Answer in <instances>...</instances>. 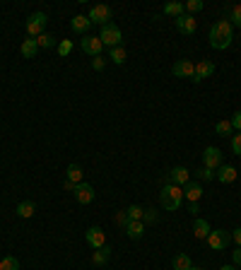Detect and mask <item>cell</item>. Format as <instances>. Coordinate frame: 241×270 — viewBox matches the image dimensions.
<instances>
[{"label": "cell", "instance_id": "cell-38", "mask_svg": "<svg viewBox=\"0 0 241 270\" xmlns=\"http://www.w3.org/2000/svg\"><path fill=\"white\" fill-rule=\"evenodd\" d=\"M229 123H232V128H237V131H241V111H237V114L232 116V121H229Z\"/></svg>", "mask_w": 241, "mask_h": 270}, {"label": "cell", "instance_id": "cell-26", "mask_svg": "<svg viewBox=\"0 0 241 270\" xmlns=\"http://www.w3.org/2000/svg\"><path fill=\"white\" fill-rule=\"evenodd\" d=\"M36 44H39V49H51V46H56V39L51 36V34H39L36 36Z\"/></svg>", "mask_w": 241, "mask_h": 270}, {"label": "cell", "instance_id": "cell-34", "mask_svg": "<svg viewBox=\"0 0 241 270\" xmlns=\"http://www.w3.org/2000/svg\"><path fill=\"white\" fill-rule=\"evenodd\" d=\"M183 7L190 10V12H200V10H203V0H188Z\"/></svg>", "mask_w": 241, "mask_h": 270}, {"label": "cell", "instance_id": "cell-16", "mask_svg": "<svg viewBox=\"0 0 241 270\" xmlns=\"http://www.w3.org/2000/svg\"><path fill=\"white\" fill-rule=\"evenodd\" d=\"M172 72H174L176 77H193L195 66H193L190 61H176V63H174V68H172Z\"/></svg>", "mask_w": 241, "mask_h": 270}, {"label": "cell", "instance_id": "cell-32", "mask_svg": "<svg viewBox=\"0 0 241 270\" xmlns=\"http://www.w3.org/2000/svg\"><path fill=\"white\" fill-rule=\"evenodd\" d=\"M70 51H72V41H70V39H63L58 44V53L60 56H68Z\"/></svg>", "mask_w": 241, "mask_h": 270}, {"label": "cell", "instance_id": "cell-29", "mask_svg": "<svg viewBox=\"0 0 241 270\" xmlns=\"http://www.w3.org/2000/svg\"><path fill=\"white\" fill-rule=\"evenodd\" d=\"M111 61H114V63H119V66H123V63H125V51H123V46L111 49Z\"/></svg>", "mask_w": 241, "mask_h": 270}, {"label": "cell", "instance_id": "cell-35", "mask_svg": "<svg viewBox=\"0 0 241 270\" xmlns=\"http://www.w3.org/2000/svg\"><path fill=\"white\" fill-rule=\"evenodd\" d=\"M232 150H234V154H241V131L232 135Z\"/></svg>", "mask_w": 241, "mask_h": 270}, {"label": "cell", "instance_id": "cell-28", "mask_svg": "<svg viewBox=\"0 0 241 270\" xmlns=\"http://www.w3.org/2000/svg\"><path fill=\"white\" fill-rule=\"evenodd\" d=\"M0 270H19V261L15 256H7L0 261Z\"/></svg>", "mask_w": 241, "mask_h": 270}, {"label": "cell", "instance_id": "cell-25", "mask_svg": "<svg viewBox=\"0 0 241 270\" xmlns=\"http://www.w3.org/2000/svg\"><path fill=\"white\" fill-rule=\"evenodd\" d=\"M164 15H169V17L176 19V17L183 15V5H181V2H167V5H164Z\"/></svg>", "mask_w": 241, "mask_h": 270}, {"label": "cell", "instance_id": "cell-3", "mask_svg": "<svg viewBox=\"0 0 241 270\" xmlns=\"http://www.w3.org/2000/svg\"><path fill=\"white\" fill-rule=\"evenodd\" d=\"M99 39H102V44H104V46H111V49H116V46L123 44V34H120V29L116 27V24H111V22L102 27Z\"/></svg>", "mask_w": 241, "mask_h": 270}, {"label": "cell", "instance_id": "cell-12", "mask_svg": "<svg viewBox=\"0 0 241 270\" xmlns=\"http://www.w3.org/2000/svg\"><path fill=\"white\" fill-rule=\"evenodd\" d=\"M215 75V63L212 61H200L198 66H195V72H193V82H200V80H205V77H212Z\"/></svg>", "mask_w": 241, "mask_h": 270}, {"label": "cell", "instance_id": "cell-23", "mask_svg": "<svg viewBox=\"0 0 241 270\" xmlns=\"http://www.w3.org/2000/svg\"><path fill=\"white\" fill-rule=\"evenodd\" d=\"M172 266H174V270H190L193 268V263H190V258H188L186 253H176L174 261H172Z\"/></svg>", "mask_w": 241, "mask_h": 270}, {"label": "cell", "instance_id": "cell-41", "mask_svg": "<svg viewBox=\"0 0 241 270\" xmlns=\"http://www.w3.org/2000/svg\"><path fill=\"white\" fill-rule=\"evenodd\" d=\"M232 258H234V263H237V266H241V246L234 251V253H232Z\"/></svg>", "mask_w": 241, "mask_h": 270}, {"label": "cell", "instance_id": "cell-14", "mask_svg": "<svg viewBox=\"0 0 241 270\" xmlns=\"http://www.w3.org/2000/svg\"><path fill=\"white\" fill-rule=\"evenodd\" d=\"M215 174H217V181H222V184H234L237 181V169L229 167V164H222Z\"/></svg>", "mask_w": 241, "mask_h": 270}, {"label": "cell", "instance_id": "cell-43", "mask_svg": "<svg viewBox=\"0 0 241 270\" xmlns=\"http://www.w3.org/2000/svg\"><path fill=\"white\" fill-rule=\"evenodd\" d=\"M220 270H237V268H234V266H222Z\"/></svg>", "mask_w": 241, "mask_h": 270}, {"label": "cell", "instance_id": "cell-33", "mask_svg": "<svg viewBox=\"0 0 241 270\" xmlns=\"http://www.w3.org/2000/svg\"><path fill=\"white\" fill-rule=\"evenodd\" d=\"M232 27L237 24V27H241V5H237V7H232Z\"/></svg>", "mask_w": 241, "mask_h": 270}, {"label": "cell", "instance_id": "cell-39", "mask_svg": "<svg viewBox=\"0 0 241 270\" xmlns=\"http://www.w3.org/2000/svg\"><path fill=\"white\" fill-rule=\"evenodd\" d=\"M92 68H94V70H104V68H106V61H104V58H99V56H97V58H94V61H92Z\"/></svg>", "mask_w": 241, "mask_h": 270}, {"label": "cell", "instance_id": "cell-5", "mask_svg": "<svg viewBox=\"0 0 241 270\" xmlns=\"http://www.w3.org/2000/svg\"><path fill=\"white\" fill-rule=\"evenodd\" d=\"M87 17H89L92 24H102V27H104V24L111 22V7H109V5H94Z\"/></svg>", "mask_w": 241, "mask_h": 270}, {"label": "cell", "instance_id": "cell-17", "mask_svg": "<svg viewBox=\"0 0 241 270\" xmlns=\"http://www.w3.org/2000/svg\"><path fill=\"white\" fill-rule=\"evenodd\" d=\"M183 196H186L190 202H198V201H200V196H203L200 184H198V181H188V184L183 186Z\"/></svg>", "mask_w": 241, "mask_h": 270}, {"label": "cell", "instance_id": "cell-11", "mask_svg": "<svg viewBox=\"0 0 241 270\" xmlns=\"http://www.w3.org/2000/svg\"><path fill=\"white\" fill-rule=\"evenodd\" d=\"M195 27H198V22H195L193 15H181V17H176V29H179L181 34L190 36V34H195Z\"/></svg>", "mask_w": 241, "mask_h": 270}, {"label": "cell", "instance_id": "cell-8", "mask_svg": "<svg viewBox=\"0 0 241 270\" xmlns=\"http://www.w3.org/2000/svg\"><path fill=\"white\" fill-rule=\"evenodd\" d=\"M203 162H205V167L207 169H220L222 167V152L217 150V147H207L205 152H203Z\"/></svg>", "mask_w": 241, "mask_h": 270}, {"label": "cell", "instance_id": "cell-19", "mask_svg": "<svg viewBox=\"0 0 241 270\" xmlns=\"http://www.w3.org/2000/svg\"><path fill=\"white\" fill-rule=\"evenodd\" d=\"M212 229H210V224L205 222V219H195V224H193V234H195V239H207V234H210Z\"/></svg>", "mask_w": 241, "mask_h": 270}, {"label": "cell", "instance_id": "cell-31", "mask_svg": "<svg viewBox=\"0 0 241 270\" xmlns=\"http://www.w3.org/2000/svg\"><path fill=\"white\" fill-rule=\"evenodd\" d=\"M198 179H200V181H212V179H215V169H207V167H203V169L198 171Z\"/></svg>", "mask_w": 241, "mask_h": 270}, {"label": "cell", "instance_id": "cell-27", "mask_svg": "<svg viewBox=\"0 0 241 270\" xmlns=\"http://www.w3.org/2000/svg\"><path fill=\"white\" fill-rule=\"evenodd\" d=\"M215 131H217V135H224V137L234 135V128H232V123H229V121H220V123L215 126Z\"/></svg>", "mask_w": 241, "mask_h": 270}, {"label": "cell", "instance_id": "cell-7", "mask_svg": "<svg viewBox=\"0 0 241 270\" xmlns=\"http://www.w3.org/2000/svg\"><path fill=\"white\" fill-rule=\"evenodd\" d=\"M72 193H75V201L80 202V205H89V202L94 201V188H92L89 184H85V181L77 184Z\"/></svg>", "mask_w": 241, "mask_h": 270}, {"label": "cell", "instance_id": "cell-36", "mask_svg": "<svg viewBox=\"0 0 241 270\" xmlns=\"http://www.w3.org/2000/svg\"><path fill=\"white\" fill-rule=\"evenodd\" d=\"M142 219H145V222H155V219H157V210H152V207L145 210V212H142Z\"/></svg>", "mask_w": 241, "mask_h": 270}, {"label": "cell", "instance_id": "cell-20", "mask_svg": "<svg viewBox=\"0 0 241 270\" xmlns=\"http://www.w3.org/2000/svg\"><path fill=\"white\" fill-rule=\"evenodd\" d=\"M34 212H36V205H34L32 201H22L19 205H17V215H19L22 219H29Z\"/></svg>", "mask_w": 241, "mask_h": 270}, {"label": "cell", "instance_id": "cell-2", "mask_svg": "<svg viewBox=\"0 0 241 270\" xmlns=\"http://www.w3.org/2000/svg\"><path fill=\"white\" fill-rule=\"evenodd\" d=\"M159 201H162V207H164V210H179L181 201H183V188H181V186H174V184L162 186Z\"/></svg>", "mask_w": 241, "mask_h": 270}, {"label": "cell", "instance_id": "cell-10", "mask_svg": "<svg viewBox=\"0 0 241 270\" xmlns=\"http://www.w3.org/2000/svg\"><path fill=\"white\" fill-rule=\"evenodd\" d=\"M85 236H87V244H89L92 249H102V246L106 244V234L102 232V227H89Z\"/></svg>", "mask_w": 241, "mask_h": 270}, {"label": "cell", "instance_id": "cell-13", "mask_svg": "<svg viewBox=\"0 0 241 270\" xmlns=\"http://www.w3.org/2000/svg\"><path fill=\"white\" fill-rule=\"evenodd\" d=\"M188 181H190V174H188L186 167H174V169H172V174H169V184H174V186H186Z\"/></svg>", "mask_w": 241, "mask_h": 270}, {"label": "cell", "instance_id": "cell-6", "mask_svg": "<svg viewBox=\"0 0 241 270\" xmlns=\"http://www.w3.org/2000/svg\"><path fill=\"white\" fill-rule=\"evenodd\" d=\"M229 232H224V229H215V232H210L207 234V244H210V249H215V251H222V249H227L229 246Z\"/></svg>", "mask_w": 241, "mask_h": 270}, {"label": "cell", "instance_id": "cell-37", "mask_svg": "<svg viewBox=\"0 0 241 270\" xmlns=\"http://www.w3.org/2000/svg\"><path fill=\"white\" fill-rule=\"evenodd\" d=\"M128 222H130V219H128V212H116V224H120V227L125 229Z\"/></svg>", "mask_w": 241, "mask_h": 270}, {"label": "cell", "instance_id": "cell-40", "mask_svg": "<svg viewBox=\"0 0 241 270\" xmlns=\"http://www.w3.org/2000/svg\"><path fill=\"white\" fill-rule=\"evenodd\" d=\"M75 186H77V184H72V181H68V179L63 181V191H75Z\"/></svg>", "mask_w": 241, "mask_h": 270}, {"label": "cell", "instance_id": "cell-1", "mask_svg": "<svg viewBox=\"0 0 241 270\" xmlns=\"http://www.w3.org/2000/svg\"><path fill=\"white\" fill-rule=\"evenodd\" d=\"M210 46L212 49H217V51H222V49H227L229 44H232V39H234V27H232V22L229 19H220V22H215L212 27H210Z\"/></svg>", "mask_w": 241, "mask_h": 270}, {"label": "cell", "instance_id": "cell-44", "mask_svg": "<svg viewBox=\"0 0 241 270\" xmlns=\"http://www.w3.org/2000/svg\"><path fill=\"white\" fill-rule=\"evenodd\" d=\"M190 270H203V268H195V266H193V268H190Z\"/></svg>", "mask_w": 241, "mask_h": 270}, {"label": "cell", "instance_id": "cell-4", "mask_svg": "<svg viewBox=\"0 0 241 270\" xmlns=\"http://www.w3.org/2000/svg\"><path fill=\"white\" fill-rule=\"evenodd\" d=\"M46 22H49V17H46L44 12H34V15L27 19V34H29L32 39H36L39 34H44Z\"/></svg>", "mask_w": 241, "mask_h": 270}, {"label": "cell", "instance_id": "cell-22", "mask_svg": "<svg viewBox=\"0 0 241 270\" xmlns=\"http://www.w3.org/2000/svg\"><path fill=\"white\" fill-rule=\"evenodd\" d=\"M109 256H111V249L104 244L102 249L94 251V258H92V261H94V266H104V263H109Z\"/></svg>", "mask_w": 241, "mask_h": 270}, {"label": "cell", "instance_id": "cell-15", "mask_svg": "<svg viewBox=\"0 0 241 270\" xmlns=\"http://www.w3.org/2000/svg\"><path fill=\"white\" fill-rule=\"evenodd\" d=\"M125 234H128L130 239L140 241V239H142V234H145V224H142L140 219H130V222L125 224Z\"/></svg>", "mask_w": 241, "mask_h": 270}, {"label": "cell", "instance_id": "cell-21", "mask_svg": "<svg viewBox=\"0 0 241 270\" xmlns=\"http://www.w3.org/2000/svg\"><path fill=\"white\" fill-rule=\"evenodd\" d=\"M22 56L24 58H34L36 56V51H39V44H36V39H24V44H22Z\"/></svg>", "mask_w": 241, "mask_h": 270}, {"label": "cell", "instance_id": "cell-24", "mask_svg": "<svg viewBox=\"0 0 241 270\" xmlns=\"http://www.w3.org/2000/svg\"><path fill=\"white\" fill-rule=\"evenodd\" d=\"M68 181L82 184V167H80V164H70V167H68Z\"/></svg>", "mask_w": 241, "mask_h": 270}, {"label": "cell", "instance_id": "cell-18", "mask_svg": "<svg viewBox=\"0 0 241 270\" xmlns=\"http://www.w3.org/2000/svg\"><path fill=\"white\" fill-rule=\"evenodd\" d=\"M70 27H72L75 34H85V32L92 27V22H89V17H85V15H75V17L70 19Z\"/></svg>", "mask_w": 241, "mask_h": 270}, {"label": "cell", "instance_id": "cell-9", "mask_svg": "<svg viewBox=\"0 0 241 270\" xmlns=\"http://www.w3.org/2000/svg\"><path fill=\"white\" fill-rule=\"evenodd\" d=\"M102 49H104V44H102V39L99 36H85L82 39V51L85 53H89V56H102Z\"/></svg>", "mask_w": 241, "mask_h": 270}, {"label": "cell", "instance_id": "cell-42", "mask_svg": "<svg viewBox=\"0 0 241 270\" xmlns=\"http://www.w3.org/2000/svg\"><path fill=\"white\" fill-rule=\"evenodd\" d=\"M234 241L241 246V227H237V229H234Z\"/></svg>", "mask_w": 241, "mask_h": 270}, {"label": "cell", "instance_id": "cell-30", "mask_svg": "<svg viewBox=\"0 0 241 270\" xmlns=\"http://www.w3.org/2000/svg\"><path fill=\"white\" fill-rule=\"evenodd\" d=\"M125 212H128V219H140V222H142V212H145V210H142L140 205H130Z\"/></svg>", "mask_w": 241, "mask_h": 270}]
</instances>
